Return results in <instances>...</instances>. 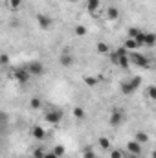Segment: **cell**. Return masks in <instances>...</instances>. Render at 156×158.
<instances>
[{"label": "cell", "mask_w": 156, "mask_h": 158, "mask_svg": "<svg viewBox=\"0 0 156 158\" xmlns=\"http://www.w3.org/2000/svg\"><path fill=\"white\" fill-rule=\"evenodd\" d=\"M84 6H86V11H88L90 15H96L97 9H99V6H101V2H99V0H86Z\"/></svg>", "instance_id": "cell-10"}, {"label": "cell", "mask_w": 156, "mask_h": 158, "mask_svg": "<svg viewBox=\"0 0 156 158\" xmlns=\"http://www.w3.org/2000/svg\"><path fill=\"white\" fill-rule=\"evenodd\" d=\"M13 79H15L17 83H20V85H24V83H28V81L31 79L30 72H28V68H26V64L17 66V68L13 70Z\"/></svg>", "instance_id": "cell-4"}, {"label": "cell", "mask_w": 156, "mask_h": 158, "mask_svg": "<svg viewBox=\"0 0 156 158\" xmlns=\"http://www.w3.org/2000/svg\"><path fill=\"white\" fill-rule=\"evenodd\" d=\"M140 86H142V77H130V79H127V81H123L119 88H121V94L132 96Z\"/></svg>", "instance_id": "cell-1"}, {"label": "cell", "mask_w": 156, "mask_h": 158, "mask_svg": "<svg viewBox=\"0 0 156 158\" xmlns=\"http://www.w3.org/2000/svg\"><path fill=\"white\" fill-rule=\"evenodd\" d=\"M44 153H46L44 149H35V151H33V156H35V158H42Z\"/></svg>", "instance_id": "cell-30"}, {"label": "cell", "mask_w": 156, "mask_h": 158, "mask_svg": "<svg viewBox=\"0 0 156 158\" xmlns=\"http://www.w3.org/2000/svg\"><path fill=\"white\" fill-rule=\"evenodd\" d=\"M74 116H76L77 119H84L86 114H84V110H83L81 107H76V109H74Z\"/></svg>", "instance_id": "cell-24"}, {"label": "cell", "mask_w": 156, "mask_h": 158, "mask_svg": "<svg viewBox=\"0 0 156 158\" xmlns=\"http://www.w3.org/2000/svg\"><path fill=\"white\" fill-rule=\"evenodd\" d=\"M147 94H149V98H151V99H154V98H156V88H154V86H149Z\"/></svg>", "instance_id": "cell-28"}, {"label": "cell", "mask_w": 156, "mask_h": 158, "mask_svg": "<svg viewBox=\"0 0 156 158\" xmlns=\"http://www.w3.org/2000/svg\"><path fill=\"white\" fill-rule=\"evenodd\" d=\"M132 140L138 142V143H147V142H149V134H147V132H136Z\"/></svg>", "instance_id": "cell-14"}, {"label": "cell", "mask_w": 156, "mask_h": 158, "mask_svg": "<svg viewBox=\"0 0 156 158\" xmlns=\"http://www.w3.org/2000/svg\"><path fill=\"white\" fill-rule=\"evenodd\" d=\"M68 2H72V4H74V2H77V0H68Z\"/></svg>", "instance_id": "cell-33"}, {"label": "cell", "mask_w": 156, "mask_h": 158, "mask_svg": "<svg viewBox=\"0 0 156 158\" xmlns=\"http://www.w3.org/2000/svg\"><path fill=\"white\" fill-rule=\"evenodd\" d=\"M96 50H97L99 53H109V52H110V48H109L107 42H97V44H96Z\"/></svg>", "instance_id": "cell-20"}, {"label": "cell", "mask_w": 156, "mask_h": 158, "mask_svg": "<svg viewBox=\"0 0 156 158\" xmlns=\"http://www.w3.org/2000/svg\"><path fill=\"white\" fill-rule=\"evenodd\" d=\"M42 158H57V156H55V155L50 151V153H44V155H42Z\"/></svg>", "instance_id": "cell-32"}, {"label": "cell", "mask_w": 156, "mask_h": 158, "mask_svg": "<svg viewBox=\"0 0 156 158\" xmlns=\"http://www.w3.org/2000/svg\"><path fill=\"white\" fill-rule=\"evenodd\" d=\"M37 24H39L40 30H50L53 26V19L48 17V15H44V13H39L37 15Z\"/></svg>", "instance_id": "cell-7"}, {"label": "cell", "mask_w": 156, "mask_h": 158, "mask_svg": "<svg viewBox=\"0 0 156 158\" xmlns=\"http://www.w3.org/2000/svg\"><path fill=\"white\" fill-rule=\"evenodd\" d=\"M123 158H140L138 155H130V153H125L123 151Z\"/></svg>", "instance_id": "cell-31"}, {"label": "cell", "mask_w": 156, "mask_h": 158, "mask_svg": "<svg viewBox=\"0 0 156 158\" xmlns=\"http://www.w3.org/2000/svg\"><path fill=\"white\" fill-rule=\"evenodd\" d=\"M107 15H109L110 20H117V19H119V9L114 7V6H110V7L107 9Z\"/></svg>", "instance_id": "cell-18"}, {"label": "cell", "mask_w": 156, "mask_h": 158, "mask_svg": "<svg viewBox=\"0 0 156 158\" xmlns=\"http://www.w3.org/2000/svg\"><path fill=\"white\" fill-rule=\"evenodd\" d=\"M64 118V112L61 109H50L46 114H44V121L46 123H51V125H59Z\"/></svg>", "instance_id": "cell-2"}, {"label": "cell", "mask_w": 156, "mask_h": 158, "mask_svg": "<svg viewBox=\"0 0 156 158\" xmlns=\"http://www.w3.org/2000/svg\"><path fill=\"white\" fill-rule=\"evenodd\" d=\"M129 61H130V64H136V66H142V68H149L151 66V59L142 55V53H138V52H132L129 55Z\"/></svg>", "instance_id": "cell-3"}, {"label": "cell", "mask_w": 156, "mask_h": 158, "mask_svg": "<svg viewBox=\"0 0 156 158\" xmlns=\"http://www.w3.org/2000/svg\"><path fill=\"white\" fill-rule=\"evenodd\" d=\"M51 153H53L57 158H63V156H64V153H66V147H64V145H61V143H59V145H53Z\"/></svg>", "instance_id": "cell-15"}, {"label": "cell", "mask_w": 156, "mask_h": 158, "mask_svg": "<svg viewBox=\"0 0 156 158\" xmlns=\"http://www.w3.org/2000/svg\"><path fill=\"white\" fill-rule=\"evenodd\" d=\"M31 136H33L35 140H44V138H46V131H44L40 125H35V127L31 129Z\"/></svg>", "instance_id": "cell-11"}, {"label": "cell", "mask_w": 156, "mask_h": 158, "mask_svg": "<svg viewBox=\"0 0 156 158\" xmlns=\"http://www.w3.org/2000/svg\"><path fill=\"white\" fill-rule=\"evenodd\" d=\"M84 83H86L88 86H97V83H99V81H97L96 77H90V76H88V77H84Z\"/></svg>", "instance_id": "cell-26"}, {"label": "cell", "mask_w": 156, "mask_h": 158, "mask_svg": "<svg viewBox=\"0 0 156 158\" xmlns=\"http://www.w3.org/2000/svg\"><path fill=\"white\" fill-rule=\"evenodd\" d=\"M123 48H125L127 52H129V50H130V52H136V50H138V44L134 42V39H130V37H129V39L125 40V44H123Z\"/></svg>", "instance_id": "cell-19"}, {"label": "cell", "mask_w": 156, "mask_h": 158, "mask_svg": "<svg viewBox=\"0 0 156 158\" xmlns=\"http://www.w3.org/2000/svg\"><path fill=\"white\" fill-rule=\"evenodd\" d=\"M125 153H130V155H142V143H138V142H134V140H130L129 143H127V151Z\"/></svg>", "instance_id": "cell-9"}, {"label": "cell", "mask_w": 156, "mask_h": 158, "mask_svg": "<svg viewBox=\"0 0 156 158\" xmlns=\"http://www.w3.org/2000/svg\"><path fill=\"white\" fill-rule=\"evenodd\" d=\"M156 42V35L153 33V31H145V39H143V46H154Z\"/></svg>", "instance_id": "cell-13"}, {"label": "cell", "mask_w": 156, "mask_h": 158, "mask_svg": "<svg viewBox=\"0 0 156 158\" xmlns=\"http://www.w3.org/2000/svg\"><path fill=\"white\" fill-rule=\"evenodd\" d=\"M114 63H116L119 68L127 70V68L130 66V61H129V53H127V55H121V57H116V61H114Z\"/></svg>", "instance_id": "cell-12"}, {"label": "cell", "mask_w": 156, "mask_h": 158, "mask_svg": "<svg viewBox=\"0 0 156 158\" xmlns=\"http://www.w3.org/2000/svg\"><path fill=\"white\" fill-rule=\"evenodd\" d=\"M0 64H9V55H0Z\"/></svg>", "instance_id": "cell-29"}, {"label": "cell", "mask_w": 156, "mask_h": 158, "mask_svg": "<svg viewBox=\"0 0 156 158\" xmlns=\"http://www.w3.org/2000/svg\"><path fill=\"white\" fill-rule=\"evenodd\" d=\"M110 158H123V151H121V149H112Z\"/></svg>", "instance_id": "cell-27"}, {"label": "cell", "mask_w": 156, "mask_h": 158, "mask_svg": "<svg viewBox=\"0 0 156 158\" xmlns=\"http://www.w3.org/2000/svg\"><path fill=\"white\" fill-rule=\"evenodd\" d=\"M59 63H61V66H64V68H68V66H72V64L76 63V57H74L72 48L66 46V48L61 52V55H59Z\"/></svg>", "instance_id": "cell-5"}, {"label": "cell", "mask_w": 156, "mask_h": 158, "mask_svg": "<svg viewBox=\"0 0 156 158\" xmlns=\"http://www.w3.org/2000/svg\"><path fill=\"white\" fill-rule=\"evenodd\" d=\"M83 158H97V153H94L92 147H86V149L83 151Z\"/></svg>", "instance_id": "cell-23"}, {"label": "cell", "mask_w": 156, "mask_h": 158, "mask_svg": "<svg viewBox=\"0 0 156 158\" xmlns=\"http://www.w3.org/2000/svg\"><path fill=\"white\" fill-rule=\"evenodd\" d=\"M26 68H28V72H30L31 77H40V76H44V72H46V68H44V64H42L40 61H31V63H28Z\"/></svg>", "instance_id": "cell-6"}, {"label": "cell", "mask_w": 156, "mask_h": 158, "mask_svg": "<svg viewBox=\"0 0 156 158\" xmlns=\"http://www.w3.org/2000/svg\"><path fill=\"white\" fill-rule=\"evenodd\" d=\"M30 107H31L33 110H39L40 107H42V99H40V98H31V101H30Z\"/></svg>", "instance_id": "cell-21"}, {"label": "cell", "mask_w": 156, "mask_h": 158, "mask_svg": "<svg viewBox=\"0 0 156 158\" xmlns=\"http://www.w3.org/2000/svg\"><path fill=\"white\" fill-rule=\"evenodd\" d=\"M7 123H9V114L4 112V110H0V127H6Z\"/></svg>", "instance_id": "cell-22"}, {"label": "cell", "mask_w": 156, "mask_h": 158, "mask_svg": "<svg viewBox=\"0 0 156 158\" xmlns=\"http://www.w3.org/2000/svg\"><path fill=\"white\" fill-rule=\"evenodd\" d=\"M123 118H125L123 110H119V109H114V110L110 112V118H109V121H110V125H112V127H119V125L123 123Z\"/></svg>", "instance_id": "cell-8"}, {"label": "cell", "mask_w": 156, "mask_h": 158, "mask_svg": "<svg viewBox=\"0 0 156 158\" xmlns=\"http://www.w3.org/2000/svg\"><path fill=\"white\" fill-rule=\"evenodd\" d=\"M74 31H76V35H77V37H84V35H86V28H84V26H81V24L76 26V30H74Z\"/></svg>", "instance_id": "cell-25"}, {"label": "cell", "mask_w": 156, "mask_h": 158, "mask_svg": "<svg viewBox=\"0 0 156 158\" xmlns=\"http://www.w3.org/2000/svg\"><path fill=\"white\" fill-rule=\"evenodd\" d=\"M22 4H24V0H7V7L13 11H18L22 7Z\"/></svg>", "instance_id": "cell-17"}, {"label": "cell", "mask_w": 156, "mask_h": 158, "mask_svg": "<svg viewBox=\"0 0 156 158\" xmlns=\"http://www.w3.org/2000/svg\"><path fill=\"white\" fill-rule=\"evenodd\" d=\"M97 143H99V147L101 149H105V151H109L112 145H110V140L107 138V136H101V138H97Z\"/></svg>", "instance_id": "cell-16"}]
</instances>
